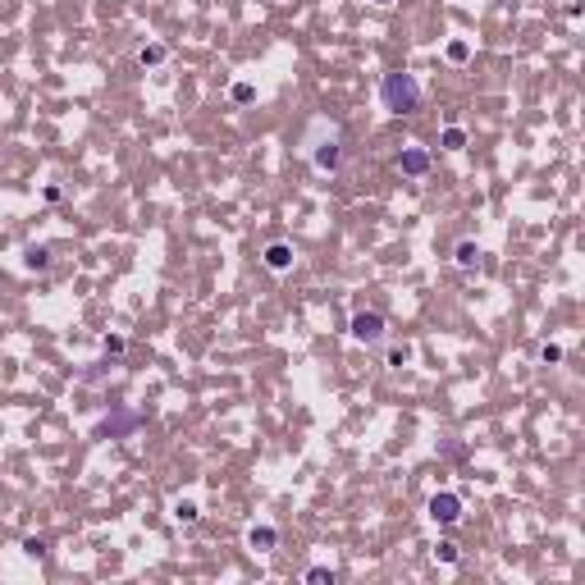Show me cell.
I'll use <instances>...</instances> for the list:
<instances>
[{"mask_svg":"<svg viewBox=\"0 0 585 585\" xmlns=\"http://www.w3.org/2000/svg\"><path fill=\"white\" fill-rule=\"evenodd\" d=\"M379 96H384L389 114H416V105H421V87H416L412 73H384Z\"/></svg>","mask_w":585,"mask_h":585,"instance_id":"1","label":"cell"},{"mask_svg":"<svg viewBox=\"0 0 585 585\" xmlns=\"http://www.w3.org/2000/svg\"><path fill=\"white\" fill-rule=\"evenodd\" d=\"M353 338L362 348H379V343H384V338H389L384 311H375V307H370V311H357V316H353Z\"/></svg>","mask_w":585,"mask_h":585,"instance_id":"2","label":"cell"},{"mask_svg":"<svg viewBox=\"0 0 585 585\" xmlns=\"http://www.w3.org/2000/svg\"><path fill=\"white\" fill-rule=\"evenodd\" d=\"M261 261H266L275 275H288L292 270V261H297V252H292V242H270L266 252H261Z\"/></svg>","mask_w":585,"mask_h":585,"instance_id":"3","label":"cell"},{"mask_svg":"<svg viewBox=\"0 0 585 585\" xmlns=\"http://www.w3.org/2000/svg\"><path fill=\"white\" fill-rule=\"evenodd\" d=\"M430 516L439 526H453V521H462V503H457L453 494H435V499H430Z\"/></svg>","mask_w":585,"mask_h":585,"instance_id":"4","label":"cell"},{"mask_svg":"<svg viewBox=\"0 0 585 585\" xmlns=\"http://www.w3.org/2000/svg\"><path fill=\"white\" fill-rule=\"evenodd\" d=\"M275 544H279L275 526H252V531H247V549L252 553H275Z\"/></svg>","mask_w":585,"mask_h":585,"instance_id":"5","label":"cell"},{"mask_svg":"<svg viewBox=\"0 0 585 585\" xmlns=\"http://www.w3.org/2000/svg\"><path fill=\"white\" fill-rule=\"evenodd\" d=\"M338 165H343V151H338V138L320 142V151H316V170H320V174H338Z\"/></svg>","mask_w":585,"mask_h":585,"instance_id":"6","label":"cell"},{"mask_svg":"<svg viewBox=\"0 0 585 585\" xmlns=\"http://www.w3.org/2000/svg\"><path fill=\"white\" fill-rule=\"evenodd\" d=\"M398 170H403V174H412V179H421V174L430 170V155H425L421 146H407V151L398 155Z\"/></svg>","mask_w":585,"mask_h":585,"instance_id":"7","label":"cell"},{"mask_svg":"<svg viewBox=\"0 0 585 585\" xmlns=\"http://www.w3.org/2000/svg\"><path fill=\"white\" fill-rule=\"evenodd\" d=\"M453 261L462 270H475V266H480V247H475V242H457V247H453Z\"/></svg>","mask_w":585,"mask_h":585,"instance_id":"8","label":"cell"},{"mask_svg":"<svg viewBox=\"0 0 585 585\" xmlns=\"http://www.w3.org/2000/svg\"><path fill=\"white\" fill-rule=\"evenodd\" d=\"M28 266H32V270L42 266L46 270V266H51V247H32V252H28Z\"/></svg>","mask_w":585,"mask_h":585,"instance_id":"9","label":"cell"},{"mask_svg":"<svg viewBox=\"0 0 585 585\" xmlns=\"http://www.w3.org/2000/svg\"><path fill=\"white\" fill-rule=\"evenodd\" d=\"M138 60H142V64H160V60H165V46H142Z\"/></svg>","mask_w":585,"mask_h":585,"instance_id":"10","label":"cell"},{"mask_svg":"<svg viewBox=\"0 0 585 585\" xmlns=\"http://www.w3.org/2000/svg\"><path fill=\"white\" fill-rule=\"evenodd\" d=\"M435 558L453 567V562H457V544H448V540H444V544H439V549H435Z\"/></svg>","mask_w":585,"mask_h":585,"instance_id":"11","label":"cell"},{"mask_svg":"<svg viewBox=\"0 0 585 585\" xmlns=\"http://www.w3.org/2000/svg\"><path fill=\"white\" fill-rule=\"evenodd\" d=\"M174 516H179L183 526H192V521H197V503H179V508H174Z\"/></svg>","mask_w":585,"mask_h":585,"instance_id":"12","label":"cell"},{"mask_svg":"<svg viewBox=\"0 0 585 585\" xmlns=\"http://www.w3.org/2000/svg\"><path fill=\"white\" fill-rule=\"evenodd\" d=\"M462 142H466L462 129H448V133H444V146H448V151H462Z\"/></svg>","mask_w":585,"mask_h":585,"instance_id":"13","label":"cell"},{"mask_svg":"<svg viewBox=\"0 0 585 585\" xmlns=\"http://www.w3.org/2000/svg\"><path fill=\"white\" fill-rule=\"evenodd\" d=\"M375 5H389V0H375Z\"/></svg>","mask_w":585,"mask_h":585,"instance_id":"14","label":"cell"}]
</instances>
